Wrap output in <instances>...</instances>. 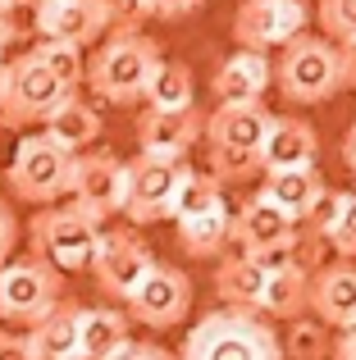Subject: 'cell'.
<instances>
[{"label":"cell","instance_id":"31","mask_svg":"<svg viewBox=\"0 0 356 360\" xmlns=\"http://www.w3.org/2000/svg\"><path fill=\"white\" fill-rule=\"evenodd\" d=\"M32 55L55 73V78L64 82V87L78 91V82H82V51H78V46H64V41H37V46H32Z\"/></svg>","mask_w":356,"mask_h":360},{"label":"cell","instance_id":"2","mask_svg":"<svg viewBox=\"0 0 356 360\" xmlns=\"http://www.w3.org/2000/svg\"><path fill=\"white\" fill-rule=\"evenodd\" d=\"M174 360H284V342L265 315L224 306L187 328Z\"/></svg>","mask_w":356,"mask_h":360},{"label":"cell","instance_id":"17","mask_svg":"<svg viewBox=\"0 0 356 360\" xmlns=\"http://www.w3.org/2000/svg\"><path fill=\"white\" fill-rule=\"evenodd\" d=\"M269 87H274V64H269V55H260V51H233L210 78V91H215L220 105L260 101Z\"/></svg>","mask_w":356,"mask_h":360},{"label":"cell","instance_id":"21","mask_svg":"<svg viewBox=\"0 0 356 360\" xmlns=\"http://www.w3.org/2000/svg\"><path fill=\"white\" fill-rule=\"evenodd\" d=\"M229 219H233L229 201L215 196L210 205H201V210L174 219L178 224V246H183L192 260H210V255H220L224 246H229Z\"/></svg>","mask_w":356,"mask_h":360},{"label":"cell","instance_id":"5","mask_svg":"<svg viewBox=\"0 0 356 360\" xmlns=\"http://www.w3.org/2000/svg\"><path fill=\"white\" fill-rule=\"evenodd\" d=\"M27 238H32V255L46 260L55 274H82L91 264L96 251L101 224L87 219L78 205H51V210H37L27 224Z\"/></svg>","mask_w":356,"mask_h":360},{"label":"cell","instance_id":"15","mask_svg":"<svg viewBox=\"0 0 356 360\" xmlns=\"http://www.w3.org/2000/svg\"><path fill=\"white\" fill-rule=\"evenodd\" d=\"M306 310L324 328H352L356 324V260H329L311 269L306 278Z\"/></svg>","mask_w":356,"mask_h":360},{"label":"cell","instance_id":"23","mask_svg":"<svg viewBox=\"0 0 356 360\" xmlns=\"http://www.w3.org/2000/svg\"><path fill=\"white\" fill-rule=\"evenodd\" d=\"M46 128V137L55 141V146H64L69 155H82V150H91L96 146V137H101V115L87 105V101H78V96H69V101H60L55 105V115L42 123Z\"/></svg>","mask_w":356,"mask_h":360},{"label":"cell","instance_id":"33","mask_svg":"<svg viewBox=\"0 0 356 360\" xmlns=\"http://www.w3.org/2000/svg\"><path fill=\"white\" fill-rule=\"evenodd\" d=\"M106 5H110V27H119V32H137L155 14L151 0H106Z\"/></svg>","mask_w":356,"mask_h":360},{"label":"cell","instance_id":"7","mask_svg":"<svg viewBox=\"0 0 356 360\" xmlns=\"http://www.w3.org/2000/svg\"><path fill=\"white\" fill-rule=\"evenodd\" d=\"M64 274H55L46 260L23 255V260L0 264V324L9 328H32L42 315H51L64 301Z\"/></svg>","mask_w":356,"mask_h":360},{"label":"cell","instance_id":"4","mask_svg":"<svg viewBox=\"0 0 356 360\" xmlns=\"http://www.w3.org/2000/svg\"><path fill=\"white\" fill-rule=\"evenodd\" d=\"M274 82L284 91V101L293 105H320L329 101L333 91H343V55L333 41L324 37H293L279 55V69H274Z\"/></svg>","mask_w":356,"mask_h":360},{"label":"cell","instance_id":"29","mask_svg":"<svg viewBox=\"0 0 356 360\" xmlns=\"http://www.w3.org/2000/svg\"><path fill=\"white\" fill-rule=\"evenodd\" d=\"M215 196H224V192H220V183H215L210 174H201V169H192V165H187V174L178 178V187H174L170 219H183V214L201 210V205H210Z\"/></svg>","mask_w":356,"mask_h":360},{"label":"cell","instance_id":"36","mask_svg":"<svg viewBox=\"0 0 356 360\" xmlns=\"http://www.w3.org/2000/svg\"><path fill=\"white\" fill-rule=\"evenodd\" d=\"M0 360H32L27 333H0Z\"/></svg>","mask_w":356,"mask_h":360},{"label":"cell","instance_id":"3","mask_svg":"<svg viewBox=\"0 0 356 360\" xmlns=\"http://www.w3.org/2000/svg\"><path fill=\"white\" fill-rule=\"evenodd\" d=\"M160 64V46L142 32H115L96 51V60L82 64V82L110 105H133L142 101V87L151 69Z\"/></svg>","mask_w":356,"mask_h":360},{"label":"cell","instance_id":"34","mask_svg":"<svg viewBox=\"0 0 356 360\" xmlns=\"http://www.w3.org/2000/svg\"><path fill=\"white\" fill-rule=\"evenodd\" d=\"M14 246H18V219L5 201H0V264L14 260Z\"/></svg>","mask_w":356,"mask_h":360},{"label":"cell","instance_id":"16","mask_svg":"<svg viewBox=\"0 0 356 360\" xmlns=\"http://www.w3.org/2000/svg\"><path fill=\"white\" fill-rule=\"evenodd\" d=\"M201 115L192 110H142L137 119V150L155 160H187V150L201 141Z\"/></svg>","mask_w":356,"mask_h":360},{"label":"cell","instance_id":"14","mask_svg":"<svg viewBox=\"0 0 356 360\" xmlns=\"http://www.w3.org/2000/svg\"><path fill=\"white\" fill-rule=\"evenodd\" d=\"M32 23L42 32V41H64L82 51V46L110 32V5L106 0H37Z\"/></svg>","mask_w":356,"mask_h":360},{"label":"cell","instance_id":"18","mask_svg":"<svg viewBox=\"0 0 356 360\" xmlns=\"http://www.w3.org/2000/svg\"><path fill=\"white\" fill-rule=\"evenodd\" d=\"M315 155H320V137H315V128L306 119H269L265 128V141H260V174L265 169H302V165H315Z\"/></svg>","mask_w":356,"mask_h":360},{"label":"cell","instance_id":"26","mask_svg":"<svg viewBox=\"0 0 356 360\" xmlns=\"http://www.w3.org/2000/svg\"><path fill=\"white\" fill-rule=\"evenodd\" d=\"M142 101H146V110H192V101H196L192 69L178 60H160L142 87Z\"/></svg>","mask_w":356,"mask_h":360},{"label":"cell","instance_id":"39","mask_svg":"<svg viewBox=\"0 0 356 360\" xmlns=\"http://www.w3.org/2000/svg\"><path fill=\"white\" fill-rule=\"evenodd\" d=\"M343 165H348L352 178H356V123L348 128V137H343Z\"/></svg>","mask_w":356,"mask_h":360},{"label":"cell","instance_id":"1","mask_svg":"<svg viewBox=\"0 0 356 360\" xmlns=\"http://www.w3.org/2000/svg\"><path fill=\"white\" fill-rule=\"evenodd\" d=\"M269 110L260 101L215 105L201 123V137L210 146V178L215 183H247L260 174V141L269 128Z\"/></svg>","mask_w":356,"mask_h":360},{"label":"cell","instance_id":"13","mask_svg":"<svg viewBox=\"0 0 356 360\" xmlns=\"http://www.w3.org/2000/svg\"><path fill=\"white\" fill-rule=\"evenodd\" d=\"M69 196L87 219L106 224L110 214H119V201H124V160L110 155V150H82V155H73Z\"/></svg>","mask_w":356,"mask_h":360},{"label":"cell","instance_id":"22","mask_svg":"<svg viewBox=\"0 0 356 360\" xmlns=\"http://www.w3.org/2000/svg\"><path fill=\"white\" fill-rule=\"evenodd\" d=\"M124 342H133V319L115 306H82L78 310V347L82 360H106Z\"/></svg>","mask_w":356,"mask_h":360},{"label":"cell","instance_id":"20","mask_svg":"<svg viewBox=\"0 0 356 360\" xmlns=\"http://www.w3.org/2000/svg\"><path fill=\"white\" fill-rule=\"evenodd\" d=\"M78 301L64 297L51 315H42L32 328H27V352L32 360H82L78 347Z\"/></svg>","mask_w":356,"mask_h":360},{"label":"cell","instance_id":"32","mask_svg":"<svg viewBox=\"0 0 356 360\" xmlns=\"http://www.w3.org/2000/svg\"><path fill=\"white\" fill-rule=\"evenodd\" d=\"M324 242H329L333 251L343 255V260H356V192H343L338 214H333L329 238H324Z\"/></svg>","mask_w":356,"mask_h":360},{"label":"cell","instance_id":"24","mask_svg":"<svg viewBox=\"0 0 356 360\" xmlns=\"http://www.w3.org/2000/svg\"><path fill=\"white\" fill-rule=\"evenodd\" d=\"M297 224L288 219V214H279L269 201H260V196H251V201H242V210H233L229 219V242H238L242 251H256V246H269L279 238H288Z\"/></svg>","mask_w":356,"mask_h":360},{"label":"cell","instance_id":"25","mask_svg":"<svg viewBox=\"0 0 356 360\" xmlns=\"http://www.w3.org/2000/svg\"><path fill=\"white\" fill-rule=\"evenodd\" d=\"M215 292H220V301L229 310H251V315H260L265 274L238 251V255H229V260H220V269H215Z\"/></svg>","mask_w":356,"mask_h":360},{"label":"cell","instance_id":"8","mask_svg":"<svg viewBox=\"0 0 356 360\" xmlns=\"http://www.w3.org/2000/svg\"><path fill=\"white\" fill-rule=\"evenodd\" d=\"M73 183V155L55 146L46 132L18 141L14 160H9V192L27 205H60Z\"/></svg>","mask_w":356,"mask_h":360},{"label":"cell","instance_id":"37","mask_svg":"<svg viewBox=\"0 0 356 360\" xmlns=\"http://www.w3.org/2000/svg\"><path fill=\"white\" fill-rule=\"evenodd\" d=\"M329 360H356V324H352V328H343V333L333 338Z\"/></svg>","mask_w":356,"mask_h":360},{"label":"cell","instance_id":"19","mask_svg":"<svg viewBox=\"0 0 356 360\" xmlns=\"http://www.w3.org/2000/svg\"><path fill=\"white\" fill-rule=\"evenodd\" d=\"M324 192V178L315 165H302V169H265V183H260V201H269L279 214H288L293 224H302L311 214V205L320 201Z\"/></svg>","mask_w":356,"mask_h":360},{"label":"cell","instance_id":"11","mask_svg":"<svg viewBox=\"0 0 356 360\" xmlns=\"http://www.w3.org/2000/svg\"><path fill=\"white\" fill-rule=\"evenodd\" d=\"M306 32V0H242L233 14V41L238 51L269 55Z\"/></svg>","mask_w":356,"mask_h":360},{"label":"cell","instance_id":"28","mask_svg":"<svg viewBox=\"0 0 356 360\" xmlns=\"http://www.w3.org/2000/svg\"><path fill=\"white\" fill-rule=\"evenodd\" d=\"M329 328L320 324L315 315H297L293 324H288V338H284V360H329Z\"/></svg>","mask_w":356,"mask_h":360},{"label":"cell","instance_id":"9","mask_svg":"<svg viewBox=\"0 0 356 360\" xmlns=\"http://www.w3.org/2000/svg\"><path fill=\"white\" fill-rule=\"evenodd\" d=\"M183 174H187V160H155V155L124 160V201H119V214H128L137 229L170 219V201H174V187Z\"/></svg>","mask_w":356,"mask_h":360},{"label":"cell","instance_id":"12","mask_svg":"<svg viewBox=\"0 0 356 360\" xmlns=\"http://www.w3.org/2000/svg\"><path fill=\"white\" fill-rule=\"evenodd\" d=\"M187 310H192V278L183 269H174V264H160V260L128 292V319H137L146 328H174L187 319Z\"/></svg>","mask_w":356,"mask_h":360},{"label":"cell","instance_id":"42","mask_svg":"<svg viewBox=\"0 0 356 360\" xmlns=\"http://www.w3.org/2000/svg\"><path fill=\"white\" fill-rule=\"evenodd\" d=\"M0 87H5V55H0Z\"/></svg>","mask_w":356,"mask_h":360},{"label":"cell","instance_id":"40","mask_svg":"<svg viewBox=\"0 0 356 360\" xmlns=\"http://www.w3.org/2000/svg\"><path fill=\"white\" fill-rule=\"evenodd\" d=\"M9 41H14V18H9V9H0V55H5Z\"/></svg>","mask_w":356,"mask_h":360},{"label":"cell","instance_id":"35","mask_svg":"<svg viewBox=\"0 0 356 360\" xmlns=\"http://www.w3.org/2000/svg\"><path fill=\"white\" fill-rule=\"evenodd\" d=\"M106 360H174V356L165 352L160 342H124L115 356H106Z\"/></svg>","mask_w":356,"mask_h":360},{"label":"cell","instance_id":"10","mask_svg":"<svg viewBox=\"0 0 356 360\" xmlns=\"http://www.w3.org/2000/svg\"><path fill=\"white\" fill-rule=\"evenodd\" d=\"M151 264H155V251H151V242H146L142 233H133V229H101L87 269L96 274V283H101L106 297L128 301V292L146 278Z\"/></svg>","mask_w":356,"mask_h":360},{"label":"cell","instance_id":"38","mask_svg":"<svg viewBox=\"0 0 356 360\" xmlns=\"http://www.w3.org/2000/svg\"><path fill=\"white\" fill-rule=\"evenodd\" d=\"M196 5H201V0H151V9L160 18H183V14H192Z\"/></svg>","mask_w":356,"mask_h":360},{"label":"cell","instance_id":"30","mask_svg":"<svg viewBox=\"0 0 356 360\" xmlns=\"http://www.w3.org/2000/svg\"><path fill=\"white\" fill-rule=\"evenodd\" d=\"M315 18L324 27V41L356 46V0H315Z\"/></svg>","mask_w":356,"mask_h":360},{"label":"cell","instance_id":"41","mask_svg":"<svg viewBox=\"0 0 356 360\" xmlns=\"http://www.w3.org/2000/svg\"><path fill=\"white\" fill-rule=\"evenodd\" d=\"M37 0H0V9H9V14H14V9H32Z\"/></svg>","mask_w":356,"mask_h":360},{"label":"cell","instance_id":"6","mask_svg":"<svg viewBox=\"0 0 356 360\" xmlns=\"http://www.w3.org/2000/svg\"><path fill=\"white\" fill-rule=\"evenodd\" d=\"M73 87H64L32 51H23L14 64H5V87H0V123L5 128H37L55 115L60 101H69Z\"/></svg>","mask_w":356,"mask_h":360},{"label":"cell","instance_id":"27","mask_svg":"<svg viewBox=\"0 0 356 360\" xmlns=\"http://www.w3.org/2000/svg\"><path fill=\"white\" fill-rule=\"evenodd\" d=\"M306 269H288V274H269L265 292H260V315L265 319H297L306 310Z\"/></svg>","mask_w":356,"mask_h":360}]
</instances>
